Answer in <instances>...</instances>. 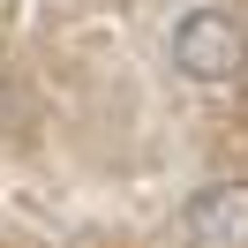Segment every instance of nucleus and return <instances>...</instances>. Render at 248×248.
<instances>
[{
  "label": "nucleus",
  "mask_w": 248,
  "mask_h": 248,
  "mask_svg": "<svg viewBox=\"0 0 248 248\" xmlns=\"http://www.w3.org/2000/svg\"><path fill=\"white\" fill-rule=\"evenodd\" d=\"M166 53H173V68H181L188 83H233L248 68V31L226 8H188V16H173Z\"/></svg>",
  "instance_id": "obj_1"
},
{
  "label": "nucleus",
  "mask_w": 248,
  "mask_h": 248,
  "mask_svg": "<svg viewBox=\"0 0 248 248\" xmlns=\"http://www.w3.org/2000/svg\"><path fill=\"white\" fill-rule=\"evenodd\" d=\"M188 248H248V181H203L181 203Z\"/></svg>",
  "instance_id": "obj_2"
}]
</instances>
